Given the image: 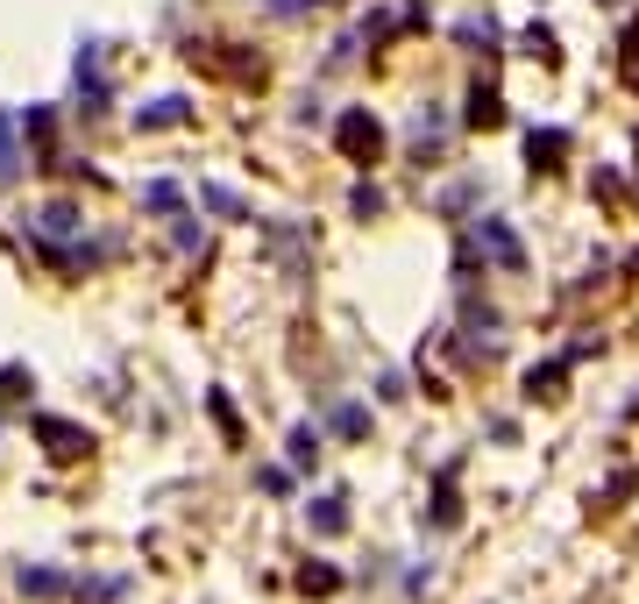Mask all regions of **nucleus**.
<instances>
[{
	"mask_svg": "<svg viewBox=\"0 0 639 604\" xmlns=\"http://www.w3.org/2000/svg\"><path fill=\"white\" fill-rule=\"evenodd\" d=\"M22 597L57 604V597H71V577L65 569H43V562H22Z\"/></svg>",
	"mask_w": 639,
	"mask_h": 604,
	"instance_id": "nucleus-1",
	"label": "nucleus"
},
{
	"mask_svg": "<svg viewBox=\"0 0 639 604\" xmlns=\"http://www.w3.org/2000/svg\"><path fill=\"white\" fill-rule=\"evenodd\" d=\"M306 519H313V534H341V526H348V497L341 491H320L313 505H306Z\"/></svg>",
	"mask_w": 639,
	"mask_h": 604,
	"instance_id": "nucleus-2",
	"label": "nucleus"
},
{
	"mask_svg": "<svg viewBox=\"0 0 639 604\" xmlns=\"http://www.w3.org/2000/svg\"><path fill=\"white\" fill-rule=\"evenodd\" d=\"M71 597L79 604H114V597H128V577H86V583H71Z\"/></svg>",
	"mask_w": 639,
	"mask_h": 604,
	"instance_id": "nucleus-3",
	"label": "nucleus"
},
{
	"mask_svg": "<svg viewBox=\"0 0 639 604\" xmlns=\"http://www.w3.org/2000/svg\"><path fill=\"white\" fill-rule=\"evenodd\" d=\"M477 242H483V249L497 256V264H512V270H519V242H512V228H497V221H483V228H477Z\"/></svg>",
	"mask_w": 639,
	"mask_h": 604,
	"instance_id": "nucleus-4",
	"label": "nucleus"
},
{
	"mask_svg": "<svg viewBox=\"0 0 639 604\" xmlns=\"http://www.w3.org/2000/svg\"><path fill=\"white\" fill-rule=\"evenodd\" d=\"M292 470H320V427H292Z\"/></svg>",
	"mask_w": 639,
	"mask_h": 604,
	"instance_id": "nucleus-5",
	"label": "nucleus"
},
{
	"mask_svg": "<svg viewBox=\"0 0 639 604\" xmlns=\"http://www.w3.org/2000/svg\"><path fill=\"white\" fill-rule=\"evenodd\" d=\"M334 434H341V441H362V434H370V413H362V405H334Z\"/></svg>",
	"mask_w": 639,
	"mask_h": 604,
	"instance_id": "nucleus-6",
	"label": "nucleus"
},
{
	"mask_svg": "<svg viewBox=\"0 0 639 604\" xmlns=\"http://www.w3.org/2000/svg\"><path fill=\"white\" fill-rule=\"evenodd\" d=\"M399 591H405V597H426V591H434V562H413V569H399Z\"/></svg>",
	"mask_w": 639,
	"mask_h": 604,
	"instance_id": "nucleus-7",
	"label": "nucleus"
},
{
	"mask_svg": "<svg viewBox=\"0 0 639 604\" xmlns=\"http://www.w3.org/2000/svg\"><path fill=\"white\" fill-rule=\"evenodd\" d=\"M22 171V157H14V135H8V121H0V178H14Z\"/></svg>",
	"mask_w": 639,
	"mask_h": 604,
	"instance_id": "nucleus-8",
	"label": "nucleus"
}]
</instances>
